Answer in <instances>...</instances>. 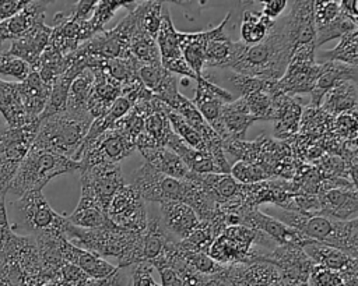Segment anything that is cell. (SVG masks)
<instances>
[{
  "mask_svg": "<svg viewBox=\"0 0 358 286\" xmlns=\"http://www.w3.org/2000/svg\"><path fill=\"white\" fill-rule=\"evenodd\" d=\"M162 6V1H144L143 13L138 21V25L154 39H157V33L159 29Z\"/></svg>",
  "mask_w": 358,
  "mask_h": 286,
  "instance_id": "cell-53",
  "label": "cell"
},
{
  "mask_svg": "<svg viewBox=\"0 0 358 286\" xmlns=\"http://www.w3.org/2000/svg\"><path fill=\"white\" fill-rule=\"evenodd\" d=\"M92 36L94 32L90 27L88 20H78L71 13H57L53 17L49 45L59 50L63 56H67Z\"/></svg>",
  "mask_w": 358,
  "mask_h": 286,
  "instance_id": "cell-18",
  "label": "cell"
},
{
  "mask_svg": "<svg viewBox=\"0 0 358 286\" xmlns=\"http://www.w3.org/2000/svg\"><path fill=\"white\" fill-rule=\"evenodd\" d=\"M39 123L21 128H6L0 131V198H4L8 187L29 152Z\"/></svg>",
  "mask_w": 358,
  "mask_h": 286,
  "instance_id": "cell-9",
  "label": "cell"
},
{
  "mask_svg": "<svg viewBox=\"0 0 358 286\" xmlns=\"http://www.w3.org/2000/svg\"><path fill=\"white\" fill-rule=\"evenodd\" d=\"M108 219L117 227L143 233L147 226V204L129 183L122 186L106 206Z\"/></svg>",
  "mask_w": 358,
  "mask_h": 286,
  "instance_id": "cell-12",
  "label": "cell"
},
{
  "mask_svg": "<svg viewBox=\"0 0 358 286\" xmlns=\"http://www.w3.org/2000/svg\"><path fill=\"white\" fill-rule=\"evenodd\" d=\"M10 209L14 216L11 229L22 232L29 237H39L46 234L66 236L64 230L69 223L67 216L57 213L42 191H31L15 201L10 202Z\"/></svg>",
  "mask_w": 358,
  "mask_h": 286,
  "instance_id": "cell-5",
  "label": "cell"
},
{
  "mask_svg": "<svg viewBox=\"0 0 358 286\" xmlns=\"http://www.w3.org/2000/svg\"><path fill=\"white\" fill-rule=\"evenodd\" d=\"M129 286H159L152 278V266L148 262H138L131 266Z\"/></svg>",
  "mask_w": 358,
  "mask_h": 286,
  "instance_id": "cell-58",
  "label": "cell"
},
{
  "mask_svg": "<svg viewBox=\"0 0 358 286\" xmlns=\"http://www.w3.org/2000/svg\"><path fill=\"white\" fill-rule=\"evenodd\" d=\"M3 45H4V43H3V42H0V53H1V52H4V50H3Z\"/></svg>",
  "mask_w": 358,
  "mask_h": 286,
  "instance_id": "cell-64",
  "label": "cell"
},
{
  "mask_svg": "<svg viewBox=\"0 0 358 286\" xmlns=\"http://www.w3.org/2000/svg\"><path fill=\"white\" fill-rule=\"evenodd\" d=\"M228 286H288L278 269L266 261L227 266Z\"/></svg>",
  "mask_w": 358,
  "mask_h": 286,
  "instance_id": "cell-21",
  "label": "cell"
},
{
  "mask_svg": "<svg viewBox=\"0 0 358 286\" xmlns=\"http://www.w3.org/2000/svg\"><path fill=\"white\" fill-rule=\"evenodd\" d=\"M166 116H168L171 128H172V131L175 133V135H178V137H179L186 145H189L190 148L208 153L207 146H206L203 138L200 137V134H199L194 128H192L176 112H173V110H171V109L168 107ZM208 155H210V153H208Z\"/></svg>",
  "mask_w": 358,
  "mask_h": 286,
  "instance_id": "cell-48",
  "label": "cell"
},
{
  "mask_svg": "<svg viewBox=\"0 0 358 286\" xmlns=\"http://www.w3.org/2000/svg\"><path fill=\"white\" fill-rule=\"evenodd\" d=\"M25 4V0H0V22L18 13Z\"/></svg>",
  "mask_w": 358,
  "mask_h": 286,
  "instance_id": "cell-62",
  "label": "cell"
},
{
  "mask_svg": "<svg viewBox=\"0 0 358 286\" xmlns=\"http://www.w3.org/2000/svg\"><path fill=\"white\" fill-rule=\"evenodd\" d=\"M221 117L228 140H245L248 128L256 121L243 98H236L232 102L225 103L221 110Z\"/></svg>",
  "mask_w": 358,
  "mask_h": 286,
  "instance_id": "cell-36",
  "label": "cell"
},
{
  "mask_svg": "<svg viewBox=\"0 0 358 286\" xmlns=\"http://www.w3.org/2000/svg\"><path fill=\"white\" fill-rule=\"evenodd\" d=\"M358 31H352L340 38V43L330 49L322 52L324 61H338L348 66L358 67Z\"/></svg>",
  "mask_w": 358,
  "mask_h": 286,
  "instance_id": "cell-45",
  "label": "cell"
},
{
  "mask_svg": "<svg viewBox=\"0 0 358 286\" xmlns=\"http://www.w3.org/2000/svg\"><path fill=\"white\" fill-rule=\"evenodd\" d=\"M94 75L90 68L81 71L71 82L64 110L77 116H91L88 113V98L92 86Z\"/></svg>",
  "mask_w": 358,
  "mask_h": 286,
  "instance_id": "cell-41",
  "label": "cell"
},
{
  "mask_svg": "<svg viewBox=\"0 0 358 286\" xmlns=\"http://www.w3.org/2000/svg\"><path fill=\"white\" fill-rule=\"evenodd\" d=\"M312 14H313V22L315 28L319 29L329 22H331L334 18L340 14V1L336 0H315L312 1Z\"/></svg>",
  "mask_w": 358,
  "mask_h": 286,
  "instance_id": "cell-55",
  "label": "cell"
},
{
  "mask_svg": "<svg viewBox=\"0 0 358 286\" xmlns=\"http://www.w3.org/2000/svg\"><path fill=\"white\" fill-rule=\"evenodd\" d=\"M164 227L171 237L180 241L193 233L201 223L196 212L183 202H166L158 205Z\"/></svg>",
  "mask_w": 358,
  "mask_h": 286,
  "instance_id": "cell-22",
  "label": "cell"
},
{
  "mask_svg": "<svg viewBox=\"0 0 358 286\" xmlns=\"http://www.w3.org/2000/svg\"><path fill=\"white\" fill-rule=\"evenodd\" d=\"M173 151L180 160L186 165V167L194 174H207V173H221L217 165L214 163L211 155L207 152H201L186 145L178 135H172L166 142V146Z\"/></svg>",
  "mask_w": 358,
  "mask_h": 286,
  "instance_id": "cell-38",
  "label": "cell"
},
{
  "mask_svg": "<svg viewBox=\"0 0 358 286\" xmlns=\"http://www.w3.org/2000/svg\"><path fill=\"white\" fill-rule=\"evenodd\" d=\"M144 1H138L137 6L127 11V15L120 20L115 28L108 31H101L95 33L91 39L80 45L76 52L81 56L96 57L102 60L124 57L129 52V45L131 35L140 21Z\"/></svg>",
  "mask_w": 358,
  "mask_h": 286,
  "instance_id": "cell-7",
  "label": "cell"
},
{
  "mask_svg": "<svg viewBox=\"0 0 358 286\" xmlns=\"http://www.w3.org/2000/svg\"><path fill=\"white\" fill-rule=\"evenodd\" d=\"M138 1H122V0H101L96 1V6L92 11L91 18L88 20L90 27L95 33L103 31V25L115 15L119 8H124L126 11L133 10Z\"/></svg>",
  "mask_w": 358,
  "mask_h": 286,
  "instance_id": "cell-47",
  "label": "cell"
},
{
  "mask_svg": "<svg viewBox=\"0 0 358 286\" xmlns=\"http://www.w3.org/2000/svg\"><path fill=\"white\" fill-rule=\"evenodd\" d=\"M308 285L309 286H345L341 278L336 272L329 271L319 265H315V268L312 269L308 279Z\"/></svg>",
  "mask_w": 358,
  "mask_h": 286,
  "instance_id": "cell-59",
  "label": "cell"
},
{
  "mask_svg": "<svg viewBox=\"0 0 358 286\" xmlns=\"http://www.w3.org/2000/svg\"><path fill=\"white\" fill-rule=\"evenodd\" d=\"M0 113L4 117L8 128H21L39 123V120H31L25 114L17 82L0 80Z\"/></svg>",
  "mask_w": 358,
  "mask_h": 286,
  "instance_id": "cell-35",
  "label": "cell"
},
{
  "mask_svg": "<svg viewBox=\"0 0 358 286\" xmlns=\"http://www.w3.org/2000/svg\"><path fill=\"white\" fill-rule=\"evenodd\" d=\"M229 174L239 184H253L271 179L270 174L259 163L245 160L235 162V165H232L229 169Z\"/></svg>",
  "mask_w": 358,
  "mask_h": 286,
  "instance_id": "cell-52",
  "label": "cell"
},
{
  "mask_svg": "<svg viewBox=\"0 0 358 286\" xmlns=\"http://www.w3.org/2000/svg\"><path fill=\"white\" fill-rule=\"evenodd\" d=\"M274 99V137L278 141H288L299 133L302 106L291 96L277 93Z\"/></svg>",
  "mask_w": 358,
  "mask_h": 286,
  "instance_id": "cell-27",
  "label": "cell"
},
{
  "mask_svg": "<svg viewBox=\"0 0 358 286\" xmlns=\"http://www.w3.org/2000/svg\"><path fill=\"white\" fill-rule=\"evenodd\" d=\"M303 251L308 254V257L313 261L315 265L333 271L337 275H341L348 269L358 268L357 258L345 254L338 248H334L317 241H312L310 244L305 246Z\"/></svg>",
  "mask_w": 358,
  "mask_h": 286,
  "instance_id": "cell-33",
  "label": "cell"
},
{
  "mask_svg": "<svg viewBox=\"0 0 358 286\" xmlns=\"http://www.w3.org/2000/svg\"><path fill=\"white\" fill-rule=\"evenodd\" d=\"M231 18V14H227L225 18L214 28L207 29L206 39V64L204 70L225 68L234 49V40L225 33V27Z\"/></svg>",
  "mask_w": 358,
  "mask_h": 286,
  "instance_id": "cell-28",
  "label": "cell"
},
{
  "mask_svg": "<svg viewBox=\"0 0 358 286\" xmlns=\"http://www.w3.org/2000/svg\"><path fill=\"white\" fill-rule=\"evenodd\" d=\"M358 103L357 84L345 81L330 89L320 105V109L331 117L343 113H355Z\"/></svg>",
  "mask_w": 358,
  "mask_h": 286,
  "instance_id": "cell-37",
  "label": "cell"
},
{
  "mask_svg": "<svg viewBox=\"0 0 358 286\" xmlns=\"http://www.w3.org/2000/svg\"><path fill=\"white\" fill-rule=\"evenodd\" d=\"M352 31H357V22L351 21L350 18L338 14L337 18H334L331 22L327 25L316 29V36H315V46L319 47L323 43L333 40L336 38H341Z\"/></svg>",
  "mask_w": 358,
  "mask_h": 286,
  "instance_id": "cell-49",
  "label": "cell"
},
{
  "mask_svg": "<svg viewBox=\"0 0 358 286\" xmlns=\"http://www.w3.org/2000/svg\"><path fill=\"white\" fill-rule=\"evenodd\" d=\"M275 21L263 15L260 11L245 10L241 18V42L252 46L262 42L273 29Z\"/></svg>",
  "mask_w": 358,
  "mask_h": 286,
  "instance_id": "cell-42",
  "label": "cell"
},
{
  "mask_svg": "<svg viewBox=\"0 0 358 286\" xmlns=\"http://www.w3.org/2000/svg\"><path fill=\"white\" fill-rule=\"evenodd\" d=\"M76 170H80L78 162L45 149L31 146L29 152L20 165L7 193L20 198L21 195L31 191H42V188L53 177Z\"/></svg>",
  "mask_w": 358,
  "mask_h": 286,
  "instance_id": "cell-6",
  "label": "cell"
},
{
  "mask_svg": "<svg viewBox=\"0 0 358 286\" xmlns=\"http://www.w3.org/2000/svg\"><path fill=\"white\" fill-rule=\"evenodd\" d=\"M155 40H157V46L161 56V66L166 71L175 75H182V77L196 80L194 73L187 66V63L185 61L180 53L179 42H178V31L175 29V25L171 18V13L165 4L162 6L161 24H159V29Z\"/></svg>",
  "mask_w": 358,
  "mask_h": 286,
  "instance_id": "cell-17",
  "label": "cell"
},
{
  "mask_svg": "<svg viewBox=\"0 0 358 286\" xmlns=\"http://www.w3.org/2000/svg\"><path fill=\"white\" fill-rule=\"evenodd\" d=\"M358 67L348 66L338 61H323V70L317 77L313 89L310 91L309 107H320L324 95L334 86L351 81L357 84Z\"/></svg>",
  "mask_w": 358,
  "mask_h": 286,
  "instance_id": "cell-25",
  "label": "cell"
},
{
  "mask_svg": "<svg viewBox=\"0 0 358 286\" xmlns=\"http://www.w3.org/2000/svg\"><path fill=\"white\" fill-rule=\"evenodd\" d=\"M315 45L298 47L294 52L282 77L271 82L268 93H282L291 98L298 93H310L323 70V63H316L315 60Z\"/></svg>",
  "mask_w": 358,
  "mask_h": 286,
  "instance_id": "cell-8",
  "label": "cell"
},
{
  "mask_svg": "<svg viewBox=\"0 0 358 286\" xmlns=\"http://www.w3.org/2000/svg\"><path fill=\"white\" fill-rule=\"evenodd\" d=\"M246 102V106L250 112V114L256 119V121L260 120H271L274 119V99L267 91L255 92L252 95H248L243 98Z\"/></svg>",
  "mask_w": 358,
  "mask_h": 286,
  "instance_id": "cell-51",
  "label": "cell"
},
{
  "mask_svg": "<svg viewBox=\"0 0 358 286\" xmlns=\"http://www.w3.org/2000/svg\"><path fill=\"white\" fill-rule=\"evenodd\" d=\"M227 70V68H222ZM222 80H225V82L229 85V93L236 92L238 98H245L248 95H252L255 92H260V91H267L270 89V85L273 81H264L260 78H255V77H248L243 74H238L235 71L227 70V73L222 74Z\"/></svg>",
  "mask_w": 358,
  "mask_h": 286,
  "instance_id": "cell-46",
  "label": "cell"
},
{
  "mask_svg": "<svg viewBox=\"0 0 358 286\" xmlns=\"http://www.w3.org/2000/svg\"><path fill=\"white\" fill-rule=\"evenodd\" d=\"M31 71H32L31 66L24 60L10 54L8 52L0 53V74L10 75L15 78L18 82H21L28 77Z\"/></svg>",
  "mask_w": 358,
  "mask_h": 286,
  "instance_id": "cell-54",
  "label": "cell"
},
{
  "mask_svg": "<svg viewBox=\"0 0 358 286\" xmlns=\"http://www.w3.org/2000/svg\"><path fill=\"white\" fill-rule=\"evenodd\" d=\"M130 184L148 204L185 202L189 181L165 176L147 163H143L131 176Z\"/></svg>",
  "mask_w": 358,
  "mask_h": 286,
  "instance_id": "cell-10",
  "label": "cell"
},
{
  "mask_svg": "<svg viewBox=\"0 0 358 286\" xmlns=\"http://www.w3.org/2000/svg\"><path fill=\"white\" fill-rule=\"evenodd\" d=\"M340 14L358 24L357 0H343V1H340Z\"/></svg>",
  "mask_w": 358,
  "mask_h": 286,
  "instance_id": "cell-63",
  "label": "cell"
},
{
  "mask_svg": "<svg viewBox=\"0 0 358 286\" xmlns=\"http://www.w3.org/2000/svg\"><path fill=\"white\" fill-rule=\"evenodd\" d=\"M259 261H266L274 265L288 286L308 283L309 275L315 268L313 261L308 257L303 248L292 244L277 246Z\"/></svg>",
  "mask_w": 358,
  "mask_h": 286,
  "instance_id": "cell-15",
  "label": "cell"
},
{
  "mask_svg": "<svg viewBox=\"0 0 358 286\" xmlns=\"http://www.w3.org/2000/svg\"><path fill=\"white\" fill-rule=\"evenodd\" d=\"M284 225L296 229L308 239L338 248L345 254L358 257V220H334L320 215H306L278 209L271 213Z\"/></svg>",
  "mask_w": 358,
  "mask_h": 286,
  "instance_id": "cell-3",
  "label": "cell"
},
{
  "mask_svg": "<svg viewBox=\"0 0 358 286\" xmlns=\"http://www.w3.org/2000/svg\"><path fill=\"white\" fill-rule=\"evenodd\" d=\"M67 240L102 258L115 257L117 268H129L143 262V233H133L117 226L101 229H81L70 222L66 226Z\"/></svg>",
  "mask_w": 358,
  "mask_h": 286,
  "instance_id": "cell-2",
  "label": "cell"
},
{
  "mask_svg": "<svg viewBox=\"0 0 358 286\" xmlns=\"http://www.w3.org/2000/svg\"><path fill=\"white\" fill-rule=\"evenodd\" d=\"M183 286H228L227 266L215 275H201L190 269L182 273Z\"/></svg>",
  "mask_w": 358,
  "mask_h": 286,
  "instance_id": "cell-56",
  "label": "cell"
},
{
  "mask_svg": "<svg viewBox=\"0 0 358 286\" xmlns=\"http://www.w3.org/2000/svg\"><path fill=\"white\" fill-rule=\"evenodd\" d=\"M157 271L161 276L159 286H183V278L178 271L169 266H162V268H158Z\"/></svg>",
  "mask_w": 358,
  "mask_h": 286,
  "instance_id": "cell-61",
  "label": "cell"
},
{
  "mask_svg": "<svg viewBox=\"0 0 358 286\" xmlns=\"http://www.w3.org/2000/svg\"><path fill=\"white\" fill-rule=\"evenodd\" d=\"M129 52L141 66L161 64V56L157 46V40L152 36H150L138 24L131 35Z\"/></svg>",
  "mask_w": 358,
  "mask_h": 286,
  "instance_id": "cell-43",
  "label": "cell"
},
{
  "mask_svg": "<svg viewBox=\"0 0 358 286\" xmlns=\"http://www.w3.org/2000/svg\"><path fill=\"white\" fill-rule=\"evenodd\" d=\"M94 81L88 98V113L92 119L103 116L122 93V85L109 77L102 68H91Z\"/></svg>",
  "mask_w": 358,
  "mask_h": 286,
  "instance_id": "cell-26",
  "label": "cell"
},
{
  "mask_svg": "<svg viewBox=\"0 0 358 286\" xmlns=\"http://www.w3.org/2000/svg\"><path fill=\"white\" fill-rule=\"evenodd\" d=\"M140 152L144 158V163H147L157 172L176 180H189L192 172L186 167L180 158L169 148L154 146L140 149Z\"/></svg>",
  "mask_w": 358,
  "mask_h": 286,
  "instance_id": "cell-32",
  "label": "cell"
},
{
  "mask_svg": "<svg viewBox=\"0 0 358 286\" xmlns=\"http://www.w3.org/2000/svg\"><path fill=\"white\" fill-rule=\"evenodd\" d=\"M80 179L81 194L95 200L105 212L112 197L122 186L126 184L120 165L117 163H99L80 170Z\"/></svg>",
  "mask_w": 358,
  "mask_h": 286,
  "instance_id": "cell-13",
  "label": "cell"
},
{
  "mask_svg": "<svg viewBox=\"0 0 358 286\" xmlns=\"http://www.w3.org/2000/svg\"><path fill=\"white\" fill-rule=\"evenodd\" d=\"M50 32H52V27H48L45 25V22H41L20 39L11 40L7 52L24 60L31 66V68H34L39 56L49 45Z\"/></svg>",
  "mask_w": 358,
  "mask_h": 286,
  "instance_id": "cell-29",
  "label": "cell"
},
{
  "mask_svg": "<svg viewBox=\"0 0 358 286\" xmlns=\"http://www.w3.org/2000/svg\"><path fill=\"white\" fill-rule=\"evenodd\" d=\"M60 253L66 262L78 266L91 279H105L117 269L102 257L71 244L67 237L60 241Z\"/></svg>",
  "mask_w": 358,
  "mask_h": 286,
  "instance_id": "cell-24",
  "label": "cell"
},
{
  "mask_svg": "<svg viewBox=\"0 0 358 286\" xmlns=\"http://www.w3.org/2000/svg\"><path fill=\"white\" fill-rule=\"evenodd\" d=\"M294 52L295 49L280 21H275L273 29L257 45L248 46L241 40L234 42L232 54L225 68L274 82L285 73Z\"/></svg>",
  "mask_w": 358,
  "mask_h": 286,
  "instance_id": "cell-1",
  "label": "cell"
},
{
  "mask_svg": "<svg viewBox=\"0 0 358 286\" xmlns=\"http://www.w3.org/2000/svg\"><path fill=\"white\" fill-rule=\"evenodd\" d=\"M166 110L168 106L155 98L147 102L143 134L154 146H166V142L175 134L171 128Z\"/></svg>",
  "mask_w": 358,
  "mask_h": 286,
  "instance_id": "cell-31",
  "label": "cell"
},
{
  "mask_svg": "<svg viewBox=\"0 0 358 286\" xmlns=\"http://www.w3.org/2000/svg\"><path fill=\"white\" fill-rule=\"evenodd\" d=\"M67 220L81 229H101L113 226L108 219L105 209L91 197L81 194L76 209L67 216Z\"/></svg>",
  "mask_w": 358,
  "mask_h": 286,
  "instance_id": "cell-39",
  "label": "cell"
},
{
  "mask_svg": "<svg viewBox=\"0 0 358 286\" xmlns=\"http://www.w3.org/2000/svg\"><path fill=\"white\" fill-rule=\"evenodd\" d=\"M66 68H67L66 57L53 46L48 45L46 49L42 52V54L39 56L32 70L38 73V75L43 82L52 86L55 80L60 77L66 71Z\"/></svg>",
  "mask_w": 358,
  "mask_h": 286,
  "instance_id": "cell-44",
  "label": "cell"
},
{
  "mask_svg": "<svg viewBox=\"0 0 358 286\" xmlns=\"http://www.w3.org/2000/svg\"><path fill=\"white\" fill-rule=\"evenodd\" d=\"M134 149V145L126 137H123L117 130L112 128L98 137V140L80 156L77 162L80 163V170L99 163L119 165V162L130 156Z\"/></svg>",
  "mask_w": 358,
  "mask_h": 286,
  "instance_id": "cell-16",
  "label": "cell"
},
{
  "mask_svg": "<svg viewBox=\"0 0 358 286\" xmlns=\"http://www.w3.org/2000/svg\"><path fill=\"white\" fill-rule=\"evenodd\" d=\"M194 179L217 205L228 204L241 197V184L229 173L194 174Z\"/></svg>",
  "mask_w": 358,
  "mask_h": 286,
  "instance_id": "cell-34",
  "label": "cell"
},
{
  "mask_svg": "<svg viewBox=\"0 0 358 286\" xmlns=\"http://www.w3.org/2000/svg\"><path fill=\"white\" fill-rule=\"evenodd\" d=\"M260 3H262L260 13L274 21L277 17H280L284 13V10L288 6L287 0H267V1H260Z\"/></svg>",
  "mask_w": 358,
  "mask_h": 286,
  "instance_id": "cell-60",
  "label": "cell"
},
{
  "mask_svg": "<svg viewBox=\"0 0 358 286\" xmlns=\"http://www.w3.org/2000/svg\"><path fill=\"white\" fill-rule=\"evenodd\" d=\"M241 225L264 233L277 246L292 244V246H298V247L303 248L305 246H308L313 241V240L308 239L306 236H303L296 229L284 225L278 219L262 212L257 208L246 209L242 215Z\"/></svg>",
  "mask_w": 358,
  "mask_h": 286,
  "instance_id": "cell-19",
  "label": "cell"
},
{
  "mask_svg": "<svg viewBox=\"0 0 358 286\" xmlns=\"http://www.w3.org/2000/svg\"><path fill=\"white\" fill-rule=\"evenodd\" d=\"M197 86L194 92V98L192 102L203 116V119L208 123V126L220 135V138L224 141L228 140L222 117H221V110L222 106L228 102H232L235 96L228 92V89L222 88L221 85L208 81L203 75L196 78Z\"/></svg>",
  "mask_w": 358,
  "mask_h": 286,
  "instance_id": "cell-14",
  "label": "cell"
},
{
  "mask_svg": "<svg viewBox=\"0 0 358 286\" xmlns=\"http://www.w3.org/2000/svg\"><path fill=\"white\" fill-rule=\"evenodd\" d=\"M206 39H207V31H200V32L178 31V42H179L180 53L185 61L187 63V66L194 73L196 78L200 77L204 71Z\"/></svg>",
  "mask_w": 358,
  "mask_h": 286,
  "instance_id": "cell-40",
  "label": "cell"
},
{
  "mask_svg": "<svg viewBox=\"0 0 358 286\" xmlns=\"http://www.w3.org/2000/svg\"><path fill=\"white\" fill-rule=\"evenodd\" d=\"M317 215L334 220H351L358 215L357 186L348 179L322 180L319 193Z\"/></svg>",
  "mask_w": 358,
  "mask_h": 286,
  "instance_id": "cell-11",
  "label": "cell"
},
{
  "mask_svg": "<svg viewBox=\"0 0 358 286\" xmlns=\"http://www.w3.org/2000/svg\"><path fill=\"white\" fill-rule=\"evenodd\" d=\"M92 120L91 116H77L66 110L41 119L32 148L45 149L73 159Z\"/></svg>",
  "mask_w": 358,
  "mask_h": 286,
  "instance_id": "cell-4",
  "label": "cell"
},
{
  "mask_svg": "<svg viewBox=\"0 0 358 286\" xmlns=\"http://www.w3.org/2000/svg\"><path fill=\"white\" fill-rule=\"evenodd\" d=\"M215 237H217V234H215L213 226L208 222L201 220L200 226L193 233H190L185 240H180L178 243L186 251L207 254V251Z\"/></svg>",
  "mask_w": 358,
  "mask_h": 286,
  "instance_id": "cell-50",
  "label": "cell"
},
{
  "mask_svg": "<svg viewBox=\"0 0 358 286\" xmlns=\"http://www.w3.org/2000/svg\"><path fill=\"white\" fill-rule=\"evenodd\" d=\"M46 7L48 1H27L18 13L0 22V42L20 39L35 25L43 22Z\"/></svg>",
  "mask_w": 358,
  "mask_h": 286,
  "instance_id": "cell-23",
  "label": "cell"
},
{
  "mask_svg": "<svg viewBox=\"0 0 358 286\" xmlns=\"http://www.w3.org/2000/svg\"><path fill=\"white\" fill-rule=\"evenodd\" d=\"M280 24L295 50L301 46L315 45L316 28L310 0L291 1L289 13L280 20Z\"/></svg>",
  "mask_w": 358,
  "mask_h": 286,
  "instance_id": "cell-20",
  "label": "cell"
},
{
  "mask_svg": "<svg viewBox=\"0 0 358 286\" xmlns=\"http://www.w3.org/2000/svg\"><path fill=\"white\" fill-rule=\"evenodd\" d=\"M169 71H166L161 64H143L138 68V78L152 93L162 84Z\"/></svg>",
  "mask_w": 358,
  "mask_h": 286,
  "instance_id": "cell-57",
  "label": "cell"
},
{
  "mask_svg": "<svg viewBox=\"0 0 358 286\" xmlns=\"http://www.w3.org/2000/svg\"><path fill=\"white\" fill-rule=\"evenodd\" d=\"M17 86L25 114L31 120H39L48 103L52 86L43 82L35 70H32L24 81L17 82Z\"/></svg>",
  "mask_w": 358,
  "mask_h": 286,
  "instance_id": "cell-30",
  "label": "cell"
}]
</instances>
